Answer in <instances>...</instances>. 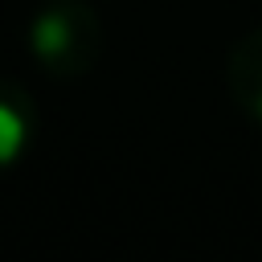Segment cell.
Segmentation results:
<instances>
[{
    "label": "cell",
    "instance_id": "cell-2",
    "mask_svg": "<svg viewBox=\"0 0 262 262\" xmlns=\"http://www.w3.org/2000/svg\"><path fill=\"white\" fill-rule=\"evenodd\" d=\"M25 147V119L16 106L0 102V164H12Z\"/></svg>",
    "mask_w": 262,
    "mask_h": 262
},
{
    "label": "cell",
    "instance_id": "cell-1",
    "mask_svg": "<svg viewBox=\"0 0 262 262\" xmlns=\"http://www.w3.org/2000/svg\"><path fill=\"white\" fill-rule=\"evenodd\" d=\"M70 45V25H66V16L61 12H45L37 25H33V49L41 53V57H53V53H61Z\"/></svg>",
    "mask_w": 262,
    "mask_h": 262
}]
</instances>
